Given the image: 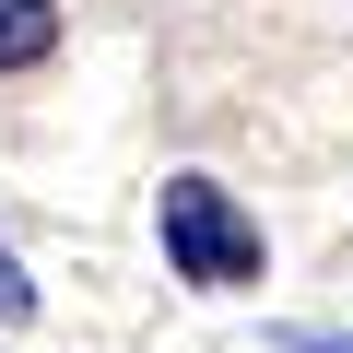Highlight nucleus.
Here are the masks:
<instances>
[{"mask_svg": "<svg viewBox=\"0 0 353 353\" xmlns=\"http://www.w3.org/2000/svg\"><path fill=\"white\" fill-rule=\"evenodd\" d=\"M294 353H353V330H294Z\"/></svg>", "mask_w": 353, "mask_h": 353, "instance_id": "nucleus-4", "label": "nucleus"}, {"mask_svg": "<svg viewBox=\"0 0 353 353\" xmlns=\"http://www.w3.org/2000/svg\"><path fill=\"white\" fill-rule=\"evenodd\" d=\"M153 236H165V271L189 283V294H248V283L271 271L259 212L224 189V176H201V165H176L165 189H153Z\"/></svg>", "mask_w": 353, "mask_h": 353, "instance_id": "nucleus-1", "label": "nucleus"}, {"mask_svg": "<svg viewBox=\"0 0 353 353\" xmlns=\"http://www.w3.org/2000/svg\"><path fill=\"white\" fill-rule=\"evenodd\" d=\"M59 48V0H0V71H36Z\"/></svg>", "mask_w": 353, "mask_h": 353, "instance_id": "nucleus-2", "label": "nucleus"}, {"mask_svg": "<svg viewBox=\"0 0 353 353\" xmlns=\"http://www.w3.org/2000/svg\"><path fill=\"white\" fill-rule=\"evenodd\" d=\"M12 318H36V283H24V259H12V248H0V330H12Z\"/></svg>", "mask_w": 353, "mask_h": 353, "instance_id": "nucleus-3", "label": "nucleus"}]
</instances>
